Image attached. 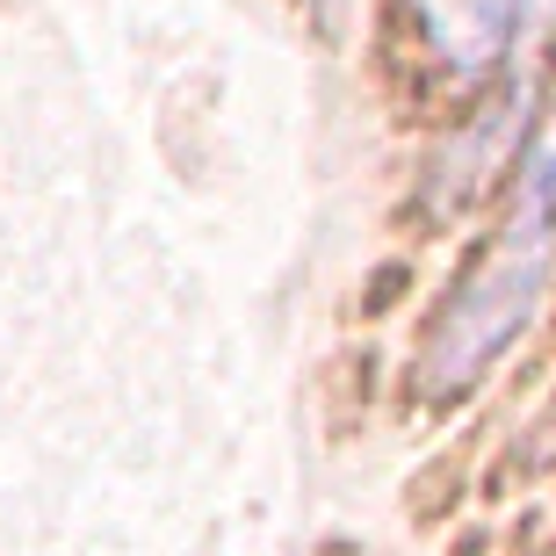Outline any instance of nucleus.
I'll return each mask as SVG.
<instances>
[{
  "mask_svg": "<svg viewBox=\"0 0 556 556\" xmlns=\"http://www.w3.org/2000/svg\"><path fill=\"white\" fill-rule=\"evenodd\" d=\"M419 29H427L433 59L455 65V73H492L514 43L528 0H413Z\"/></svg>",
  "mask_w": 556,
  "mask_h": 556,
  "instance_id": "obj_2",
  "label": "nucleus"
},
{
  "mask_svg": "<svg viewBox=\"0 0 556 556\" xmlns=\"http://www.w3.org/2000/svg\"><path fill=\"white\" fill-rule=\"evenodd\" d=\"M549 261H556V116L535 138V160L520 174V195L506 210V225L492 231V247L470 261L463 289H455L441 318L427 332V391H463L470 376H484L506 354L528 311L549 289Z\"/></svg>",
  "mask_w": 556,
  "mask_h": 556,
  "instance_id": "obj_1",
  "label": "nucleus"
}]
</instances>
